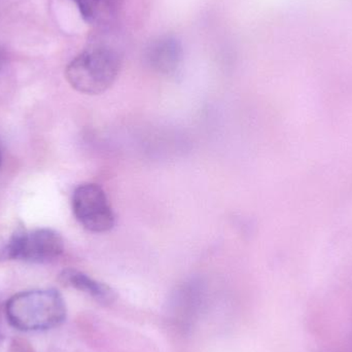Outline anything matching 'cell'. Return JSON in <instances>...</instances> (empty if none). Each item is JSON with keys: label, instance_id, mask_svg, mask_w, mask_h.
Here are the masks:
<instances>
[{"label": "cell", "instance_id": "obj_3", "mask_svg": "<svg viewBox=\"0 0 352 352\" xmlns=\"http://www.w3.org/2000/svg\"><path fill=\"white\" fill-rule=\"evenodd\" d=\"M72 210L78 223L92 233H105L115 226V213L107 194L98 184L78 186L72 196Z\"/></svg>", "mask_w": 352, "mask_h": 352}, {"label": "cell", "instance_id": "obj_6", "mask_svg": "<svg viewBox=\"0 0 352 352\" xmlns=\"http://www.w3.org/2000/svg\"><path fill=\"white\" fill-rule=\"evenodd\" d=\"M59 279L66 287L82 292L101 304L113 303L117 297L111 287L76 269H66L60 274Z\"/></svg>", "mask_w": 352, "mask_h": 352}, {"label": "cell", "instance_id": "obj_5", "mask_svg": "<svg viewBox=\"0 0 352 352\" xmlns=\"http://www.w3.org/2000/svg\"><path fill=\"white\" fill-rule=\"evenodd\" d=\"M182 43L171 35L153 39L144 51V60L148 67L163 76L175 74L182 65Z\"/></svg>", "mask_w": 352, "mask_h": 352}, {"label": "cell", "instance_id": "obj_9", "mask_svg": "<svg viewBox=\"0 0 352 352\" xmlns=\"http://www.w3.org/2000/svg\"><path fill=\"white\" fill-rule=\"evenodd\" d=\"M2 64H3V55H2V52L0 51V69H1Z\"/></svg>", "mask_w": 352, "mask_h": 352}, {"label": "cell", "instance_id": "obj_1", "mask_svg": "<svg viewBox=\"0 0 352 352\" xmlns=\"http://www.w3.org/2000/svg\"><path fill=\"white\" fill-rule=\"evenodd\" d=\"M6 318L24 332L51 330L65 320V301L56 289H32L10 298L6 303Z\"/></svg>", "mask_w": 352, "mask_h": 352}, {"label": "cell", "instance_id": "obj_7", "mask_svg": "<svg viewBox=\"0 0 352 352\" xmlns=\"http://www.w3.org/2000/svg\"><path fill=\"white\" fill-rule=\"evenodd\" d=\"M76 3L82 18L87 23L96 22L101 10V0H72Z\"/></svg>", "mask_w": 352, "mask_h": 352}, {"label": "cell", "instance_id": "obj_2", "mask_svg": "<svg viewBox=\"0 0 352 352\" xmlns=\"http://www.w3.org/2000/svg\"><path fill=\"white\" fill-rule=\"evenodd\" d=\"M121 69L119 54L107 45H94L76 56L65 70L70 86L87 95L109 90Z\"/></svg>", "mask_w": 352, "mask_h": 352}, {"label": "cell", "instance_id": "obj_8", "mask_svg": "<svg viewBox=\"0 0 352 352\" xmlns=\"http://www.w3.org/2000/svg\"><path fill=\"white\" fill-rule=\"evenodd\" d=\"M10 352H34L32 347L26 341L16 339L10 344Z\"/></svg>", "mask_w": 352, "mask_h": 352}, {"label": "cell", "instance_id": "obj_4", "mask_svg": "<svg viewBox=\"0 0 352 352\" xmlns=\"http://www.w3.org/2000/svg\"><path fill=\"white\" fill-rule=\"evenodd\" d=\"M63 238L52 229H35L14 234L6 250V258L29 263H47L61 256Z\"/></svg>", "mask_w": 352, "mask_h": 352}, {"label": "cell", "instance_id": "obj_10", "mask_svg": "<svg viewBox=\"0 0 352 352\" xmlns=\"http://www.w3.org/2000/svg\"><path fill=\"white\" fill-rule=\"evenodd\" d=\"M0 164H1V153H0Z\"/></svg>", "mask_w": 352, "mask_h": 352}]
</instances>
